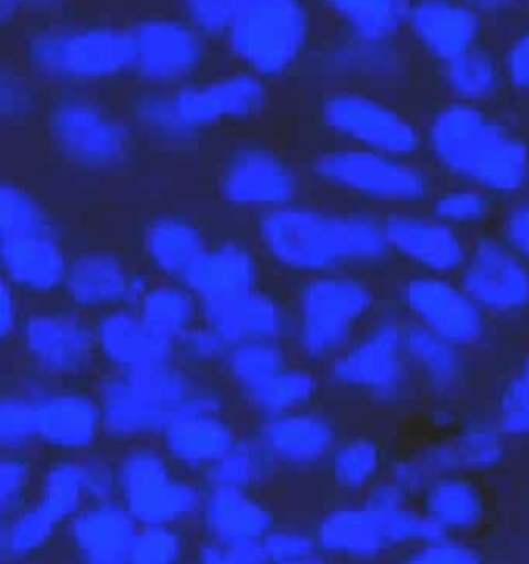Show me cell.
<instances>
[{
  "label": "cell",
  "instance_id": "cell-1",
  "mask_svg": "<svg viewBox=\"0 0 529 564\" xmlns=\"http://www.w3.org/2000/svg\"><path fill=\"white\" fill-rule=\"evenodd\" d=\"M102 438L155 441L171 422L198 412H227L224 388L179 359L145 362L96 379Z\"/></svg>",
  "mask_w": 529,
  "mask_h": 564
},
{
  "label": "cell",
  "instance_id": "cell-2",
  "mask_svg": "<svg viewBox=\"0 0 529 564\" xmlns=\"http://www.w3.org/2000/svg\"><path fill=\"white\" fill-rule=\"evenodd\" d=\"M255 239L268 262L303 275L341 272L389 252L384 223L359 213H326L287 204L261 210Z\"/></svg>",
  "mask_w": 529,
  "mask_h": 564
},
{
  "label": "cell",
  "instance_id": "cell-3",
  "mask_svg": "<svg viewBox=\"0 0 529 564\" xmlns=\"http://www.w3.org/2000/svg\"><path fill=\"white\" fill-rule=\"evenodd\" d=\"M374 293L359 276L310 275L296 286L288 345L304 365L331 361L343 351L373 308Z\"/></svg>",
  "mask_w": 529,
  "mask_h": 564
},
{
  "label": "cell",
  "instance_id": "cell-4",
  "mask_svg": "<svg viewBox=\"0 0 529 564\" xmlns=\"http://www.w3.org/2000/svg\"><path fill=\"white\" fill-rule=\"evenodd\" d=\"M432 147L446 170L486 189H521L528 181L526 148L473 108L452 107L440 115Z\"/></svg>",
  "mask_w": 529,
  "mask_h": 564
},
{
  "label": "cell",
  "instance_id": "cell-5",
  "mask_svg": "<svg viewBox=\"0 0 529 564\" xmlns=\"http://www.w3.org/2000/svg\"><path fill=\"white\" fill-rule=\"evenodd\" d=\"M118 498L139 527L197 520L204 487L169 460L155 441L128 444L116 457Z\"/></svg>",
  "mask_w": 529,
  "mask_h": 564
},
{
  "label": "cell",
  "instance_id": "cell-6",
  "mask_svg": "<svg viewBox=\"0 0 529 564\" xmlns=\"http://www.w3.org/2000/svg\"><path fill=\"white\" fill-rule=\"evenodd\" d=\"M23 55L48 80H105L131 68L132 41L129 32L112 28L40 31L26 39Z\"/></svg>",
  "mask_w": 529,
  "mask_h": 564
},
{
  "label": "cell",
  "instance_id": "cell-7",
  "mask_svg": "<svg viewBox=\"0 0 529 564\" xmlns=\"http://www.w3.org/2000/svg\"><path fill=\"white\" fill-rule=\"evenodd\" d=\"M15 338L26 365L42 378H83L98 359L91 318L68 303L23 313Z\"/></svg>",
  "mask_w": 529,
  "mask_h": 564
},
{
  "label": "cell",
  "instance_id": "cell-8",
  "mask_svg": "<svg viewBox=\"0 0 529 564\" xmlns=\"http://www.w3.org/2000/svg\"><path fill=\"white\" fill-rule=\"evenodd\" d=\"M310 14L301 0H250L227 32L231 54L257 75L284 74L303 54Z\"/></svg>",
  "mask_w": 529,
  "mask_h": 564
},
{
  "label": "cell",
  "instance_id": "cell-9",
  "mask_svg": "<svg viewBox=\"0 0 529 564\" xmlns=\"http://www.w3.org/2000/svg\"><path fill=\"white\" fill-rule=\"evenodd\" d=\"M46 128L53 148L83 170H115L128 160V128L91 98L73 94L56 98L50 105Z\"/></svg>",
  "mask_w": 529,
  "mask_h": 564
},
{
  "label": "cell",
  "instance_id": "cell-10",
  "mask_svg": "<svg viewBox=\"0 0 529 564\" xmlns=\"http://www.w3.org/2000/svg\"><path fill=\"white\" fill-rule=\"evenodd\" d=\"M264 101L267 90L257 75H227L182 87L161 94L162 130L165 140L187 141L212 124L260 113Z\"/></svg>",
  "mask_w": 529,
  "mask_h": 564
},
{
  "label": "cell",
  "instance_id": "cell-11",
  "mask_svg": "<svg viewBox=\"0 0 529 564\" xmlns=\"http://www.w3.org/2000/svg\"><path fill=\"white\" fill-rule=\"evenodd\" d=\"M311 171L323 183L384 203H417L429 194L420 171L379 151H331L321 154Z\"/></svg>",
  "mask_w": 529,
  "mask_h": 564
},
{
  "label": "cell",
  "instance_id": "cell-12",
  "mask_svg": "<svg viewBox=\"0 0 529 564\" xmlns=\"http://www.w3.org/2000/svg\"><path fill=\"white\" fill-rule=\"evenodd\" d=\"M403 355V329L382 322L331 359L330 379L349 391L392 399L402 389Z\"/></svg>",
  "mask_w": 529,
  "mask_h": 564
},
{
  "label": "cell",
  "instance_id": "cell-13",
  "mask_svg": "<svg viewBox=\"0 0 529 564\" xmlns=\"http://www.w3.org/2000/svg\"><path fill=\"white\" fill-rule=\"evenodd\" d=\"M35 444L62 455H85L102 437L95 392L73 388L30 391Z\"/></svg>",
  "mask_w": 529,
  "mask_h": 564
},
{
  "label": "cell",
  "instance_id": "cell-14",
  "mask_svg": "<svg viewBox=\"0 0 529 564\" xmlns=\"http://www.w3.org/2000/svg\"><path fill=\"white\" fill-rule=\"evenodd\" d=\"M220 193L225 203L235 207L273 209L296 199L300 177L267 148H238L222 167Z\"/></svg>",
  "mask_w": 529,
  "mask_h": 564
},
{
  "label": "cell",
  "instance_id": "cell-15",
  "mask_svg": "<svg viewBox=\"0 0 529 564\" xmlns=\"http://www.w3.org/2000/svg\"><path fill=\"white\" fill-rule=\"evenodd\" d=\"M407 308L420 325L456 346L475 345L486 332L482 306L465 292L439 275L413 276L402 286Z\"/></svg>",
  "mask_w": 529,
  "mask_h": 564
},
{
  "label": "cell",
  "instance_id": "cell-16",
  "mask_svg": "<svg viewBox=\"0 0 529 564\" xmlns=\"http://www.w3.org/2000/svg\"><path fill=\"white\" fill-rule=\"evenodd\" d=\"M462 286L483 308L518 312L529 306V267L501 240H478L462 265Z\"/></svg>",
  "mask_w": 529,
  "mask_h": 564
},
{
  "label": "cell",
  "instance_id": "cell-17",
  "mask_svg": "<svg viewBox=\"0 0 529 564\" xmlns=\"http://www.w3.org/2000/svg\"><path fill=\"white\" fill-rule=\"evenodd\" d=\"M132 70L151 84L169 85L191 77L204 58L197 29L169 19H149L129 29Z\"/></svg>",
  "mask_w": 529,
  "mask_h": 564
},
{
  "label": "cell",
  "instance_id": "cell-18",
  "mask_svg": "<svg viewBox=\"0 0 529 564\" xmlns=\"http://www.w3.org/2000/svg\"><path fill=\"white\" fill-rule=\"evenodd\" d=\"M250 432L273 452L281 468L296 470L327 460L339 438L334 417L307 405L270 417H255Z\"/></svg>",
  "mask_w": 529,
  "mask_h": 564
},
{
  "label": "cell",
  "instance_id": "cell-19",
  "mask_svg": "<svg viewBox=\"0 0 529 564\" xmlns=\"http://www.w3.org/2000/svg\"><path fill=\"white\" fill-rule=\"evenodd\" d=\"M323 118L334 131L386 154L415 150L417 133L399 113L374 98L341 91L326 98Z\"/></svg>",
  "mask_w": 529,
  "mask_h": 564
},
{
  "label": "cell",
  "instance_id": "cell-20",
  "mask_svg": "<svg viewBox=\"0 0 529 564\" xmlns=\"http://www.w3.org/2000/svg\"><path fill=\"white\" fill-rule=\"evenodd\" d=\"M201 322L210 326L225 345L287 339L291 332V310L263 286L228 299L201 302Z\"/></svg>",
  "mask_w": 529,
  "mask_h": 564
},
{
  "label": "cell",
  "instance_id": "cell-21",
  "mask_svg": "<svg viewBox=\"0 0 529 564\" xmlns=\"http://www.w3.org/2000/svg\"><path fill=\"white\" fill-rule=\"evenodd\" d=\"M260 253L237 239H224L205 247L179 276L201 302L228 299L261 286Z\"/></svg>",
  "mask_w": 529,
  "mask_h": 564
},
{
  "label": "cell",
  "instance_id": "cell-22",
  "mask_svg": "<svg viewBox=\"0 0 529 564\" xmlns=\"http://www.w3.org/2000/svg\"><path fill=\"white\" fill-rule=\"evenodd\" d=\"M139 524L119 498L86 501L65 524V540L75 560L91 564L128 563Z\"/></svg>",
  "mask_w": 529,
  "mask_h": 564
},
{
  "label": "cell",
  "instance_id": "cell-23",
  "mask_svg": "<svg viewBox=\"0 0 529 564\" xmlns=\"http://www.w3.org/2000/svg\"><path fill=\"white\" fill-rule=\"evenodd\" d=\"M68 259L60 234L0 237L2 279L30 299H42L62 290Z\"/></svg>",
  "mask_w": 529,
  "mask_h": 564
},
{
  "label": "cell",
  "instance_id": "cell-24",
  "mask_svg": "<svg viewBox=\"0 0 529 564\" xmlns=\"http://www.w3.org/2000/svg\"><path fill=\"white\" fill-rule=\"evenodd\" d=\"M96 352L108 371H121L145 362L175 359V346L158 338L138 310L116 306L93 313Z\"/></svg>",
  "mask_w": 529,
  "mask_h": 564
},
{
  "label": "cell",
  "instance_id": "cell-25",
  "mask_svg": "<svg viewBox=\"0 0 529 564\" xmlns=\"http://www.w3.org/2000/svg\"><path fill=\"white\" fill-rule=\"evenodd\" d=\"M195 521L218 541H261L278 524L273 507L241 487H205Z\"/></svg>",
  "mask_w": 529,
  "mask_h": 564
},
{
  "label": "cell",
  "instance_id": "cell-26",
  "mask_svg": "<svg viewBox=\"0 0 529 564\" xmlns=\"http://www.w3.org/2000/svg\"><path fill=\"white\" fill-rule=\"evenodd\" d=\"M240 437L227 412H198L171 422L155 442L177 470L198 475Z\"/></svg>",
  "mask_w": 529,
  "mask_h": 564
},
{
  "label": "cell",
  "instance_id": "cell-27",
  "mask_svg": "<svg viewBox=\"0 0 529 564\" xmlns=\"http://www.w3.org/2000/svg\"><path fill=\"white\" fill-rule=\"evenodd\" d=\"M324 556L376 557L392 550L386 508L376 498L327 511L314 528Z\"/></svg>",
  "mask_w": 529,
  "mask_h": 564
},
{
  "label": "cell",
  "instance_id": "cell-28",
  "mask_svg": "<svg viewBox=\"0 0 529 564\" xmlns=\"http://www.w3.org/2000/svg\"><path fill=\"white\" fill-rule=\"evenodd\" d=\"M390 249L422 269L433 273H449L465 262L466 250L462 237L452 224L415 214H393L384 220Z\"/></svg>",
  "mask_w": 529,
  "mask_h": 564
},
{
  "label": "cell",
  "instance_id": "cell-29",
  "mask_svg": "<svg viewBox=\"0 0 529 564\" xmlns=\"http://www.w3.org/2000/svg\"><path fill=\"white\" fill-rule=\"evenodd\" d=\"M129 269L111 250H82L68 259L63 279V299L85 313L105 312L125 305Z\"/></svg>",
  "mask_w": 529,
  "mask_h": 564
},
{
  "label": "cell",
  "instance_id": "cell-30",
  "mask_svg": "<svg viewBox=\"0 0 529 564\" xmlns=\"http://www.w3.org/2000/svg\"><path fill=\"white\" fill-rule=\"evenodd\" d=\"M207 247L201 226L182 214H159L145 224L141 250L152 275L179 280Z\"/></svg>",
  "mask_w": 529,
  "mask_h": 564
},
{
  "label": "cell",
  "instance_id": "cell-31",
  "mask_svg": "<svg viewBox=\"0 0 529 564\" xmlns=\"http://www.w3.org/2000/svg\"><path fill=\"white\" fill-rule=\"evenodd\" d=\"M273 452L251 434H240L235 444L217 460L198 471L202 487L255 488L270 484L280 474Z\"/></svg>",
  "mask_w": 529,
  "mask_h": 564
},
{
  "label": "cell",
  "instance_id": "cell-32",
  "mask_svg": "<svg viewBox=\"0 0 529 564\" xmlns=\"http://www.w3.org/2000/svg\"><path fill=\"white\" fill-rule=\"evenodd\" d=\"M410 21L427 48L449 62L468 52L476 35L475 15L449 0H422Z\"/></svg>",
  "mask_w": 529,
  "mask_h": 564
},
{
  "label": "cell",
  "instance_id": "cell-33",
  "mask_svg": "<svg viewBox=\"0 0 529 564\" xmlns=\"http://www.w3.org/2000/svg\"><path fill=\"white\" fill-rule=\"evenodd\" d=\"M136 310L158 338L174 346L201 323V300L179 280L152 283Z\"/></svg>",
  "mask_w": 529,
  "mask_h": 564
},
{
  "label": "cell",
  "instance_id": "cell-34",
  "mask_svg": "<svg viewBox=\"0 0 529 564\" xmlns=\"http://www.w3.org/2000/svg\"><path fill=\"white\" fill-rule=\"evenodd\" d=\"M291 365L287 339H257L228 346L218 362L222 376L235 394L263 384Z\"/></svg>",
  "mask_w": 529,
  "mask_h": 564
},
{
  "label": "cell",
  "instance_id": "cell-35",
  "mask_svg": "<svg viewBox=\"0 0 529 564\" xmlns=\"http://www.w3.org/2000/svg\"><path fill=\"white\" fill-rule=\"evenodd\" d=\"M320 392L313 369L291 362L283 371L257 388L237 394L245 411L253 417H270L294 409L306 408Z\"/></svg>",
  "mask_w": 529,
  "mask_h": 564
},
{
  "label": "cell",
  "instance_id": "cell-36",
  "mask_svg": "<svg viewBox=\"0 0 529 564\" xmlns=\"http://www.w3.org/2000/svg\"><path fill=\"white\" fill-rule=\"evenodd\" d=\"M403 349L423 381L432 388L442 391L455 388L465 376V362L456 345L420 323L403 329Z\"/></svg>",
  "mask_w": 529,
  "mask_h": 564
},
{
  "label": "cell",
  "instance_id": "cell-37",
  "mask_svg": "<svg viewBox=\"0 0 529 564\" xmlns=\"http://www.w3.org/2000/svg\"><path fill=\"white\" fill-rule=\"evenodd\" d=\"M33 491V503L63 527L88 501L82 458L66 455L50 462L36 477Z\"/></svg>",
  "mask_w": 529,
  "mask_h": 564
},
{
  "label": "cell",
  "instance_id": "cell-38",
  "mask_svg": "<svg viewBox=\"0 0 529 564\" xmlns=\"http://www.w3.org/2000/svg\"><path fill=\"white\" fill-rule=\"evenodd\" d=\"M62 524L30 501L23 510L3 518L0 528V560L25 561L46 550Z\"/></svg>",
  "mask_w": 529,
  "mask_h": 564
},
{
  "label": "cell",
  "instance_id": "cell-39",
  "mask_svg": "<svg viewBox=\"0 0 529 564\" xmlns=\"http://www.w3.org/2000/svg\"><path fill=\"white\" fill-rule=\"evenodd\" d=\"M423 505L425 513L445 530H466L482 520V495L462 478H440L430 485Z\"/></svg>",
  "mask_w": 529,
  "mask_h": 564
},
{
  "label": "cell",
  "instance_id": "cell-40",
  "mask_svg": "<svg viewBox=\"0 0 529 564\" xmlns=\"http://www.w3.org/2000/svg\"><path fill=\"white\" fill-rule=\"evenodd\" d=\"M327 464L334 487L349 491L360 490L379 474L382 451L374 438L357 435L337 442Z\"/></svg>",
  "mask_w": 529,
  "mask_h": 564
},
{
  "label": "cell",
  "instance_id": "cell-41",
  "mask_svg": "<svg viewBox=\"0 0 529 564\" xmlns=\"http://www.w3.org/2000/svg\"><path fill=\"white\" fill-rule=\"evenodd\" d=\"M347 28L364 41L396 31L403 15L402 0H326Z\"/></svg>",
  "mask_w": 529,
  "mask_h": 564
},
{
  "label": "cell",
  "instance_id": "cell-42",
  "mask_svg": "<svg viewBox=\"0 0 529 564\" xmlns=\"http://www.w3.org/2000/svg\"><path fill=\"white\" fill-rule=\"evenodd\" d=\"M43 232L60 234L53 217L23 187L3 181L0 186V237Z\"/></svg>",
  "mask_w": 529,
  "mask_h": 564
},
{
  "label": "cell",
  "instance_id": "cell-43",
  "mask_svg": "<svg viewBox=\"0 0 529 564\" xmlns=\"http://www.w3.org/2000/svg\"><path fill=\"white\" fill-rule=\"evenodd\" d=\"M188 551L191 546L184 527H139L129 547L128 563H179L187 557Z\"/></svg>",
  "mask_w": 529,
  "mask_h": 564
},
{
  "label": "cell",
  "instance_id": "cell-44",
  "mask_svg": "<svg viewBox=\"0 0 529 564\" xmlns=\"http://www.w3.org/2000/svg\"><path fill=\"white\" fill-rule=\"evenodd\" d=\"M35 465L26 452H3L0 462L2 520L30 505V494L35 490Z\"/></svg>",
  "mask_w": 529,
  "mask_h": 564
},
{
  "label": "cell",
  "instance_id": "cell-45",
  "mask_svg": "<svg viewBox=\"0 0 529 564\" xmlns=\"http://www.w3.org/2000/svg\"><path fill=\"white\" fill-rule=\"evenodd\" d=\"M0 444L2 452H26L35 444L30 392L7 391L0 401Z\"/></svg>",
  "mask_w": 529,
  "mask_h": 564
},
{
  "label": "cell",
  "instance_id": "cell-46",
  "mask_svg": "<svg viewBox=\"0 0 529 564\" xmlns=\"http://www.w3.org/2000/svg\"><path fill=\"white\" fill-rule=\"evenodd\" d=\"M268 563H311L324 560L323 550L317 543L316 534L307 533L296 527L277 524L261 540Z\"/></svg>",
  "mask_w": 529,
  "mask_h": 564
},
{
  "label": "cell",
  "instance_id": "cell-47",
  "mask_svg": "<svg viewBox=\"0 0 529 564\" xmlns=\"http://www.w3.org/2000/svg\"><path fill=\"white\" fill-rule=\"evenodd\" d=\"M496 425L506 435H529V356L499 394Z\"/></svg>",
  "mask_w": 529,
  "mask_h": 564
},
{
  "label": "cell",
  "instance_id": "cell-48",
  "mask_svg": "<svg viewBox=\"0 0 529 564\" xmlns=\"http://www.w3.org/2000/svg\"><path fill=\"white\" fill-rule=\"evenodd\" d=\"M498 425L492 427L482 422L469 424L460 435L455 448L458 464L463 467L486 468L495 465L503 457V444Z\"/></svg>",
  "mask_w": 529,
  "mask_h": 564
},
{
  "label": "cell",
  "instance_id": "cell-49",
  "mask_svg": "<svg viewBox=\"0 0 529 564\" xmlns=\"http://www.w3.org/2000/svg\"><path fill=\"white\" fill-rule=\"evenodd\" d=\"M250 0H184L185 12L202 34L227 35Z\"/></svg>",
  "mask_w": 529,
  "mask_h": 564
},
{
  "label": "cell",
  "instance_id": "cell-50",
  "mask_svg": "<svg viewBox=\"0 0 529 564\" xmlns=\"http://www.w3.org/2000/svg\"><path fill=\"white\" fill-rule=\"evenodd\" d=\"M450 82L463 97H485L495 85V68L485 55L465 52L450 61Z\"/></svg>",
  "mask_w": 529,
  "mask_h": 564
},
{
  "label": "cell",
  "instance_id": "cell-51",
  "mask_svg": "<svg viewBox=\"0 0 529 564\" xmlns=\"http://www.w3.org/2000/svg\"><path fill=\"white\" fill-rule=\"evenodd\" d=\"M227 348L224 339L201 322L175 343V359L192 368L204 369L218 366Z\"/></svg>",
  "mask_w": 529,
  "mask_h": 564
},
{
  "label": "cell",
  "instance_id": "cell-52",
  "mask_svg": "<svg viewBox=\"0 0 529 564\" xmlns=\"http://www.w3.org/2000/svg\"><path fill=\"white\" fill-rule=\"evenodd\" d=\"M192 554L197 563H268L261 541H218L204 536V540L192 547Z\"/></svg>",
  "mask_w": 529,
  "mask_h": 564
},
{
  "label": "cell",
  "instance_id": "cell-53",
  "mask_svg": "<svg viewBox=\"0 0 529 564\" xmlns=\"http://www.w3.org/2000/svg\"><path fill=\"white\" fill-rule=\"evenodd\" d=\"M82 465L85 474L86 500L105 501L118 498L116 458L91 451L83 455Z\"/></svg>",
  "mask_w": 529,
  "mask_h": 564
},
{
  "label": "cell",
  "instance_id": "cell-54",
  "mask_svg": "<svg viewBox=\"0 0 529 564\" xmlns=\"http://www.w3.org/2000/svg\"><path fill=\"white\" fill-rule=\"evenodd\" d=\"M488 200L478 191L456 189L440 196L433 203V213L449 224L476 223L488 213Z\"/></svg>",
  "mask_w": 529,
  "mask_h": 564
},
{
  "label": "cell",
  "instance_id": "cell-55",
  "mask_svg": "<svg viewBox=\"0 0 529 564\" xmlns=\"http://www.w3.org/2000/svg\"><path fill=\"white\" fill-rule=\"evenodd\" d=\"M0 104H2V117L7 123L22 121L32 111L33 94L30 85L22 75L6 67L2 70V84H0Z\"/></svg>",
  "mask_w": 529,
  "mask_h": 564
},
{
  "label": "cell",
  "instance_id": "cell-56",
  "mask_svg": "<svg viewBox=\"0 0 529 564\" xmlns=\"http://www.w3.org/2000/svg\"><path fill=\"white\" fill-rule=\"evenodd\" d=\"M409 560L420 561V563H476L482 557L478 550L468 544L440 538V540L423 543L415 553L410 554Z\"/></svg>",
  "mask_w": 529,
  "mask_h": 564
},
{
  "label": "cell",
  "instance_id": "cell-57",
  "mask_svg": "<svg viewBox=\"0 0 529 564\" xmlns=\"http://www.w3.org/2000/svg\"><path fill=\"white\" fill-rule=\"evenodd\" d=\"M505 237L508 246L529 259V200L516 206L506 217Z\"/></svg>",
  "mask_w": 529,
  "mask_h": 564
},
{
  "label": "cell",
  "instance_id": "cell-58",
  "mask_svg": "<svg viewBox=\"0 0 529 564\" xmlns=\"http://www.w3.org/2000/svg\"><path fill=\"white\" fill-rule=\"evenodd\" d=\"M19 295L20 293L6 279L0 280V336L6 343L17 336L22 319Z\"/></svg>",
  "mask_w": 529,
  "mask_h": 564
},
{
  "label": "cell",
  "instance_id": "cell-59",
  "mask_svg": "<svg viewBox=\"0 0 529 564\" xmlns=\"http://www.w3.org/2000/svg\"><path fill=\"white\" fill-rule=\"evenodd\" d=\"M152 273L149 269H129L128 282H126L125 305L136 310L144 299L145 293L152 286Z\"/></svg>",
  "mask_w": 529,
  "mask_h": 564
},
{
  "label": "cell",
  "instance_id": "cell-60",
  "mask_svg": "<svg viewBox=\"0 0 529 564\" xmlns=\"http://www.w3.org/2000/svg\"><path fill=\"white\" fill-rule=\"evenodd\" d=\"M509 68L516 84L529 87V35L516 44L515 51L511 52Z\"/></svg>",
  "mask_w": 529,
  "mask_h": 564
},
{
  "label": "cell",
  "instance_id": "cell-61",
  "mask_svg": "<svg viewBox=\"0 0 529 564\" xmlns=\"http://www.w3.org/2000/svg\"><path fill=\"white\" fill-rule=\"evenodd\" d=\"M425 474L427 471L425 468L422 467V464L402 462V464H397L396 468H393V481H396L400 488H403V490H409V488L420 485Z\"/></svg>",
  "mask_w": 529,
  "mask_h": 564
},
{
  "label": "cell",
  "instance_id": "cell-62",
  "mask_svg": "<svg viewBox=\"0 0 529 564\" xmlns=\"http://www.w3.org/2000/svg\"><path fill=\"white\" fill-rule=\"evenodd\" d=\"M25 0H0V12H2V21L9 22L10 19H13V15L19 12L20 6L23 4Z\"/></svg>",
  "mask_w": 529,
  "mask_h": 564
},
{
  "label": "cell",
  "instance_id": "cell-63",
  "mask_svg": "<svg viewBox=\"0 0 529 564\" xmlns=\"http://www.w3.org/2000/svg\"><path fill=\"white\" fill-rule=\"evenodd\" d=\"M478 4H501V2H506V0H476Z\"/></svg>",
  "mask_w": 529,
  "mask_h": 564
},
{
  "label": "cell",
  "instance_id": "cell-64",
  "mask_svg": "<svg viewBox=\"0 0 529 564\" xmlns=\"http://www.w3.org/2000/svg\"><path fill=\"white\" fill-rule=\"evenodd\" d=\"M33 2H43V0H33Z\"/></svg>",
  "mask_w": 529,
  "mask_h": 564
}]
</instances>
